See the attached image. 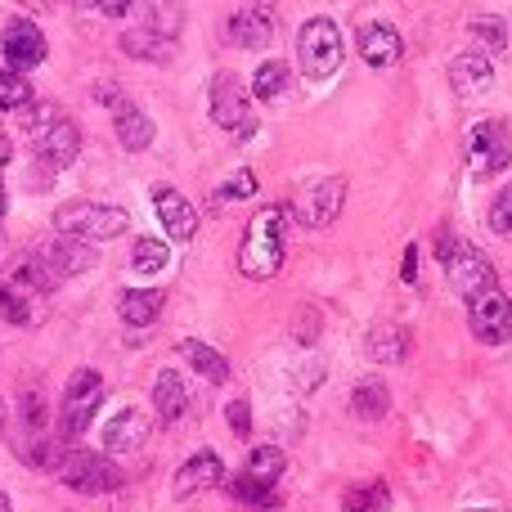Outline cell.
Returning a JSON list of instances; mask_svg holds the SVG:
<instances>
[{
	"instance_id": "28",
	"label": "cell",
	"mask_w": 512,
	"mask_h": 512,
	"mask_svg": "<svg viewBox=\"0 0 512 512\" xmlns=\"http://www.w3.org/2000/svg\"><path fill=\"white\" fill-rule=\"evenodd\" d=\"M283 468H288V459H283L279 445H256V450L248 454V463H243L239 477H248V481H256V486H270L274 490V481L283 477Z\"/></svg>"
},
{
	"instance_id": "3",
	"label": "cell",
	"mask_w": 512,
	"mask_h": 512,
	"mask_svg": "<svg viewBox=\"0 0 512 512\" xmlns=\"http://www.w3.org/2000/svg\"><path fill=\"white\" fill-rule=\"evenodd\" d=\"M283 207H261L248 225V239L239 248V274L248 279H274L283 265Z\"/></svg>"
},
{
	"instance_id": "1",
	"label": "cell",
	"mask_w": 512,
	"mask_h": 512,
	"mask_svg": "<svg viewBox=\"0 0 512 512\" xmlns=\"http://www.w3.org/2000/svg\"><path fill=\"white\" fill-rule=\"evenodd\" d=\"M23 113H27V131H32L36 162H41V167H50V171L72 167V162H77V153H81L77 122H72V117H63L54 104H36V108L27 104Z\"/></svg>"
},
{
	"instance_id": "6",
	"label": "cell",
	"mask_w": 512,
	"mask_h": 512,
	"mask_svg": "<svg viewBox=\"0 0 512 512\" xmlns=\"http://www.w3.org/2000/svg\"><path fill=\"white\" fill-rule=\"evenodd\" d=\"M342 203H346V180L319 176V180H306V185L292 194L288 212L301 230H328V225L342 216Z\"/></svg>"
},
{
	"instance_id": "37",
	"label": "cell",
	"mask_w": 512,
	"mask_h": 512,
	"mask_svg": "<svg viewBox=\"0 0 512 512\" xmlns=\"http://www.w3.org/2000/svg\"><path fill=\"white\" fill-rule=\"evenodd\" d=\"M252 194H256V176H252V171H234V176L221 185L216 203H230V198H252Z\"/></svg>"
},
{
	"instance_id": "43",
	"label": "cell",
	"mask_w": 512,
	"mask_h": 512,
	"mask_svg": "<svg viewBox=\"0 0 512 512\" xmlns=\"http://www.w3.org/2000/svg\"><path fill=\"white\" fill-rule=\"evenodd\" d=\"M0 427H5V405H0Z\"/></svg>"
},
{
	"instance_id": "40",
	"label": "cell",
	"mask_w": 512,
	"mask_h": 512,
	"mask_svg": "<svg viewBox=\"0 0 512 512\" xmlns=\"http://www.w3.org/2000/svg\"><path fill=\"white\" fill-rule=\"evenodd\" d=\"M9 153H14V144H9V135L0 131V167H5V162H9Z\"/></svg>"
},
{
	"instance_id": "31",
	"label": "cell",
	"mask_w": 512,
	"mask_h": 512,
	"mask_svg": "<svg viewBox=\"0 0 512 512\" xmlns=\"http://www.w3.org/2000/svg\"><path fill=\"white\" fill-rule=\"evenodd\" d=\"M167 261H171V252H167V243L162 239H135V248H131L135 274H162L167 270Z\"/></svg>"
},
{
	"instance_id": "25",
	"label": "cell",
	"mask_w": 512,
	"mask_h": 512,
	"mask_svg": "<svg viewBox=\"0 0 512 512\" xmlns=\"http://www.w3.org/2000/svg\"><path fill=\"white\" fill-rule=\"evenodd\" d=\"M180 355L189 360V369L198 373V378L207 382H230V360H225L216 346L198 342V337H189V342H180Z\"/></svg>"
},
{
	"instance_id": "17",
	"label": "cell",
	"mask_w": 512,
	"mask_h": 512,
	"mask_svg": "<svg viewBox=\"0 0 512 512\" xmlns=\"http://www.w3.org/2000/svg\"><path fill=\"white\" fill-rule=\"evenodd\" d=\"M0 315L18 328H36L45 319V292L27 288V283L5 274V279H0Z\"/></svg>"
},
{
	"instance_id": "42",
	"label": "cell",
	"mask_w": 512,
	"mask_h": 512,
	"mask_svg": "<svg viewBox=\"0 0 512 512\" xmlns=\"http://www.w3.org/2000/svg\"><path fill=\"white\" fill-rule=\"evenodd\" d=\"M0 512H9V495H5V490H0Z\"/></svg>"
},
{
	"instance_id": "16",
	"label": "cell",
	"mask_w": 512,
	"mask_h": 512,
	"mask_svg": "<svg viewBox=\"0 0 512 512\" xmlns=\"http://www.w3.org/2000/svg\"><path fill=\"white\" fill-rule=\"evenodd\" d=\"M221 481H225L221 454H216V450H203V454H194V459L180 463L176 481H171V495H176V499H194V495H203V490H216Z\"/></svg>"
},
{
	"instance_id": "32",
	"label": "cell",
	"mask_w": 512,
	"mask_h": 512,
	"mask_svg": "<svg viewBox=\"0 0 512 512\" xmlns=\"http://www.w3.org/2000/svg\"><path fill=\"white\" fill-rule=\"evenodd\" d=\"M27 104H32V86H27V77L0 68V113H23Z\"/></svg>"
},
{
	"instance_id": "10",
	"label": "cell",
	"mask_w": 512,
	"mask_h": 512,
	"mask_svg": "<svg viewBox=\"0 0 512 512\" xmlns=\"http://www.w3.org/2000/svg\"><path fill=\"white\" fill-rule=\"evenodd\" d=\"M468 167L477 180L499 176L504 167H512V131L499 117H486L468 131Z\"/></svg>"
},
{
	"instance_id": "33",
	"label": "cell",
	"mask_w": 512,
	"mask_h": 512,
	"mask_svg": "<svg viewBox=\"0 0 512 512\" xmlns=\"http://www.w3.org/2000/svg\"><path fill=\"white\" fill-rule=\"evenodd\" d=\"M230 495L239 499V504H252V508H274V504H279V495H274L270 486H256V481H248V477H234L230 481Z\"/></svg>"
},
{
	"instance_id": "23",
	"label": "cell",
	"mask_w": 512,
	"mask_h": 512,
	"mask_svg": "<svg viewBox=\"0 0 512 512\" xmlns=\"http://www.w3.org/2000/svg\"><path fill=\"white\" fill-rule=\"evenodd\" d=\"M153 409H158L162 423H180V418H185L189 387H185V378H180V373L162 369L158 378H153Z\"/></svg>"
},
{
	"instance_id": "8",
	"label": "cell",
	"mask_w": 512,
	"mask_h": 512,
	"mask_svg": "<svg viewBox=\"0 0 512 512\" xmlns=\"http://www.w3.org/2000/svg\"><path fill=\"white\" fill-rule=\"evenodd\" d=\"M207 104H212V122L221 131L239 135V140H252L256 135V113H252V99L243 90V81L234 72H216L212 86H207Z\"/></svg>"
},
{
	"instance_id": "39",
	"label": "cell",
	"mask_w": 512,
	"mask_h": 512,
	"mask_svg": "<svg viewBox=\"0 0 512 512\" xmlns=\"http://www.w3.org/2000/svg\"><path fill=\"white\" fill-rule=\"evenodd\" d=\"M400 279L414 283L418 279V248H405V265H400Z\"/></svg>"
},
{
	"instance_id": "13",
	"label": "cell",
	"mask_w": 512,
	"mask_h": 512,
	"mask_svg": "<svg viewBox=\"0 0 512 512\" xmlns=\"http://www.w3.org/2000/svg\"><path fill=\"white\" fill-rule=\"evenodd\" d=\"M355 45H360V59L369 63V68H396L400 54H405V41H400L396 23H387V18H369V23H360Z\"/></svg>"
},
{
	"instance_id": "38",
	"label": "cell",
	"mask_w": 512,
	"mask_h": 512,
	"mask_svg": "<svg viewBox=\"0 0 512 512\" xmlns=\"http://www.w3.org/2000/svg\"><path fill=\"white\" fill-rule=\"evenodd\" d=\"M225 423H230L234 436H248V432H252V409H248V400H230V405H225Z\"/></svg>"
},
{
	"instance_id": "20",
	"label": "cell",
	"mask_w": 512,
	"mask_h": 512,
	"mask_svg": "<svg viewBox=\"0 0 512 512\" xmlns=\"http://www.w3.org/2000/svg\"><path fill=\"white\" fill-rule=\"evenodd\" d=\"M409 346H414V333L405 324H391V319H382V324H373L364 333V355L378 364H405Z\"/></svg>"
},
{
	"instance_id": "27",
	"label": "cell",
	"mask_w": 512,
	"mask_h": 512,
	"mask_svg": "<svg viewBox=\"0 0 512 512\" xmlns=\"http://www.w3.org/2000/svg\"><path fill=\"white\" fill-rule=\"evenodd\" d=\"M122 319L131 328H149V324H158V315H162V292L158 288H131V292H122Z\"/></svg>"
},
{
	"instance_id": "18",
	"label": "cell",
	"mask_w": 512,
	"mask_h": 512,
	"mask_svg": "<svg viewBox=\"0 0 512 512\" xmlns=\"http://www.w3.org/2000/svg\"><path fill=\"white\" fill-rule=\"evenodd\" d=\"M225 36H230L239 50H265L274 41V9L248 5V9H234L230 23H225Z\"/></svg>"
},
{
	"instance_id": "26",
	"label": "cell",
	"mask_w": 512,
	"mask_h": 512,
	"mask_svg": "<svg viewBox=\"0 0 512 512\" xmlns=\"http://www.w3.org/2000/svg\"><path fill=\"white\" fill-rule=\"evenodd\" d=\"M122 50L131 54V59H144V63H171L176 59V41H162V36L149 32V27H131V32H122Z\"/></svg>"
},
{
	"instance_id": "4",
	"label": "cell",
	"mask_w": 512,
	"mask_h": 512,
	"mask_svg": "<svg viewBox=\"0 0 512 512\" xmlns=\"http://www.w3.org/2000/svg\"><path fill=\"white\" fill-rule=\"evenodd\" d=\"M126 225H131V216H126L122 207L86 203V198L63 203L59 212H54L59 239H77V243H108V239H117V234H126Z\"/></svg>"
},
{
	"instance_id": "7",
	"label": "cell",
	"mask_w": 512,
	"mask_h": 512,
	"mask_svg": "<svg viewBox=\"0 0 512 512\" xmlns=\"http://www.w3.org/2000/svg\"><path fill=\"white\" fill-rule=\"evenodd\" d=\"M104 405V378L95 369H77L63 387V405H59V432L63 441H77L90 432V418Z\"/></svg>"
},
{
	"instance_id": "30",
	"label": "cell",
	"mask_w": 512,
	"mask_h": 512,
	"mask_svg": "<svg viewBox=\"0 0 512 512\" xmlns=\"http://www.w3.org/2000/svg\"><path fill=\"white\" fill-rule=\"evenodd\" d=\"M391 508V490L382 481H369V486H351L342 499V512H387Z\"/></svg>"
},
{
	"instance_id": "24",
	"label": "cell",
	"mask_w": 512,
	"mask_h": 512,
	"mask_svg": "<svg viewBox=\"0 0 512 512\" xmlns=\"http://www.w3.org/2000/svg\"><path fill=\"white\" fill-rule=\"evenodd\" d=\"M351 414L364 418V423H378V418H387V414H391V391H387V382H378V378H360V382H355V391H351Z\"/></svg>"
},
{
	"instance_id": "34",
	"label": "cell",
	"mask_w": 512,
	"mask_h": 512,
	"mask_svg": "<svg viewBox=\"0 0 512 512\" xmlns=\"http://www.w3.org/2000/svg\"><path fill=\"white\" fill-rule=\"evenodd\" d=\"M18 423H23L32 436L45 432V396L41 391H23V396H18Z\"/></svg>"
},
{
	"instance_id": "21",
	"label": "cell",
	"mask_w": 512,
	"mask_h": 512,
	"mask_svg": "<svg viewBox=\"0 0 512 512\" xmlns=\"http://www.w3.org/2000/svg\"><path fill=\"white\" fill-rule=\"evenodd\" d=\"M450 86L459 90L463 99L486 95V90L495 86V63H490V54H477V50L459 54V59L450 63Z\"/></svg>"
},
{
	"instance_id": "9",
	"label": "cell",
	"mask_w": 512,
	"mask_h": 512,
	"mask_svg": "<svg viewBox=\"0 0 512 512\" xmlns=\"http://www.w3.org/2000/svg\"><path fill=\"white\" fill-rule=\"evenodd\" d=\"M54 477H59L68 490H77V495H113V490H122V481H126L113 459H104V454H86V450L63 454L59 468H54Z\"/></svg>"
},
{
	"instance_id": "12",
	"label": "cell",
	"mask_w": 512,
	"mask_h": 512,
	"mask_svg": "<svg viewBox=\"0 0 512 512\" xmlns=\"http://www.w3.org/2000/svg\"><path fill=\"white\" fill-rule=\"evenodd\" d=\"M468 328L477 342L486 346H504L512 337V301L499 288L481 292V297L468 301Z\"/></svg>"
},
{
	"instance_id": "2",
	"label": "cell",
	"mask_w": 512,
	"mask_h": 512,
	"mask_svg": "<svg viewBox=\"0 0 512 512\" xmlns=\"http://www.w3.org/2000/svg\"><path fill=\"white\" fill-rule=\"evenodd\" d=\"M436 261H441L445 279H450V288L459 292L463 301L499 288V274H495V265H490V256L481 248H472L468 239H459V234H441V239H436Z\"/></svg>"
},
{
	"instance_id": "29",
	"label": "cell",
	"mask_w": 512,
	"mask_h": 512,
	"mask_svg": "<svg viewBox=\"0 0 512 512\" xmlns=\"http://www.w3.org/2000/svg\"><path fill=\"white\" fill-rule=\"evenodd\" d=\"M252 95L261 99V104H274L279 95H288V68H283L279 59L261 63V68H256V77H252Z\"/></svg>"
},
{
	"instance_id": "41",
	"label": "cell",
	"mask_w": 512,
	"mask_h": 512,
	"mask_svg": "<svg viewBox=\"0 0 512 512\" xmlns=\"http://www.w3.org/2000/svg\"><path fill=\"white\" fill-rule=\"evenodd\" d=\"M5 207H9V198H5V180H0V216H5Z\"/></svg>"
},
{
	"instance_id": "19",
	"label": "cell",
	"mask_w": 512,
	"mask_h": 512,
	"mask_svg": "<svg viewBox=\"0 0 512 512\" xmlns=\"http://www.w3.org/2000/svg\"><path fill=\"white\" fill-rule=\"evenodd\" d=\"M149 432H153V418L144 414V409H122V414L108 418V427H104V450L108 454H135V450H144Z\"/></svg>"
},
{
	"instance_id": "11",
	"label": "cell",
	"mask_w": 512,
	"mask_h": 512,
	"mask_svg": "<svg viewBox=\"0 0 512 512\" xmlns=\"http://www.w3.org/2000/svg\"><path fill=\"white\" fill-rule=\"evenodd\" d=\"M45 32L32 23V18H9L5 23V32H0V54H5V68L9 72H32V68H41L45 63Z\"/></svg>"
},
{
	"instance_id": "35",
	"label": "cell",
	"mask_w": 512,
	"mask_h": 512,
	"mask_svg": "<svg viewBox=\"0 0 512 512\" xmlns=\"http://www.w3.org/2000/svg\"><path fill=\"white\" fill-rule=\"evenodd\" d=\"M472 36H477V41L486 45L490 54L504 50V41H508V36H504V18H499V14H481V18H472Z\"/></svg>"
},
{
	"instance_id": "36",
	"label": "cell",
	"mask_w": 512,
	"mask_h": 512,
	"mask_svg": "<svg viewBox=\"0 0 512 512\" xmlns=\"http://www.w3.org/2000/svg\"><path fill=\"white\" fill-rule=\"evenodd\" d=\"M486 225L495 234H512V185H504L495 194V203H490V212H486Z\"/></svg>"
},
{
	"instance_id": "14",
	"label": "cell",
	"mask_w": 512,
	"mask_h": 512,
	"mask_svg": "<svg viewBox=\"0 0 512 512\" xmlns=\"http://www.w3.org/2000/svg\"><path fill=\"white\" fill-rule=\"evenodd\" d=\"M153 212H158L162 230H167V239L176 243H189L198 234V207L189 203L185 194H180L176 185H158L153 189Z\"/></svg>"
},
{
	"instance_id": "15",
	"label": "cell",
	"mask_w": 512,
	"mask_h": 512,
	"mask_svg": "<svg viewBox=\"0 0 512 512\" xmlns=\"http://www.w3.org/2000/svg\"><path fill=\"white\" fill-rule=\"evenodd\" d=\"M32 256L41 261V270L50 274L54 283L68 279V274H86L90 265H95V248H90V243H77V239H50Z\"/></svg>"
},
{
	"instance_id": "22",
	"label": "cell",
	"mask_w": 512,
	"mask_h": 512,
	"mask_svg": "<svg viewBox=\"0 0 512 512\" xmlns=\"http://www.w3.org/2000/svg\"><path fill=\"white\" fill-rule=\"evenodd\" d=\"M113 122H117V144L126 153H140L153 144V122L131 104V99H117L113 104Z\"/></svg>"
},
{
	"instance_id": "5",
	"label": "cell",
	"mask_w": 512,
	"mask_h": 512,
	"mask_svg": "<svg viewBox=\"0 0 512 512\" xmlns=\"http://www.w3.org/2000/svg\"><path fill=\"white\" fill-rule=\"evenodd\" d=\"M342 27L333 23V18L315 14L301 23L297 32V63H301V77L306 81H328L337 68H342Z\"/></svg>"
}]
</instances>
